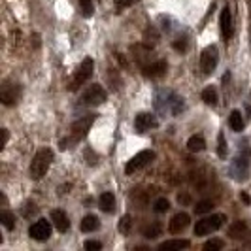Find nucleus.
I'll use <instances>...</instances> for the list:
<instances>
[{
	"mask_svg": "<svg viewBox=\"0 0 251 251\" xmlns=\"http://www.w3.org/2000/svg\"><path fill=\"white\" fill-rule=\"evenodd\" d=\"M130 225H132V219H130V215H123V217H121V221H119V230H121L123 234H128V230H130Z\"/></svg>",
	"mask_w": 251,
	"mask_h": 251,
	"instance_id": "nucleus-29",
	"label": "nucleus"
},
{
	"mask_svg": "<svg viewBox=\"0 0 251 251\" xmlns=\"http://www.w3.org/2000/svg\"><path fill=\"white\" fill-rule=\"evenodd\" d=\"M157 125H159V121L155 119V115L148 112L138 113L136 119H134V126H136L138 132H146V130H150V128H153V126H157Z\"/></svg>",
	"mask_w": 251,
	"mask_h": 251,
	"instance_id": "nucleus-11",
	"label": "nucleus"
},
{
	"mask_svg": "<svg viewBox=\"0 0 251 251\" xmlns=\"http://www.w3.org/2000/svg\"><path fill=\"white\" fill-rule=\"evenodd\" d=\"M217 155L221 157V159H225L226 157V142H225V134L223 132H219V136H217Z\"/></svg>",
	"mask_w": 251,
	"mask_h": 251,
	"instance_id": "nucleus-28",
	"label": "nucleus"
},
{
	"mask_svg": "<svg viewBox=\"0 0 251 251\" xmlns=\"http://www.w3.org/2000/svg\"><path fill=\"white\" fill-rule=\"evenodd\" d=\"M189 246H191V242L189 240H166L163 242L161 246H159V250L164 251V250H187Z\"/></svg>",
	"mask_w": 251,
	"mask_h": 251,
	"instance_id": "nucleus-19",
	"label": "nucleus"
},
{
	"mask_svg": "<svg viewBox=\"0 0 251 251\" xmlns=\"http://www.w3.org/2000/svg\"><path fill=\"white\" fill-rule=\"evenodd\" d=\"M79 6H81V13H83L85 17H91V15L95 13V4H93V0H79Z\"/></svg>",
	"mask_w": 251,
	"mask_h": 251,
	"instance_id": "nucleus-27",
	"label": "nucleus"
},
{
	"mask_svg": "<svg viewBox=\"0 0 251 251\" xmlns=\"http://www.w3.org/2000/svg\"><path fill=\"white\" fill-rule=\"evenodd\" d=\"M51 230H53V228H51L50 221L40 219V221H36L34 225H30V228H28V236L38 240V242H44V240H48L51 236Z\"/></svg>",
	"mask_w": 251,
	"mask_h": 251,
	"instance_id": "nucleus-8",
	"label": "nucleus"
},
{
	"mask_svg": "<svg viewBox=\"0 0 251 251\" xmlns=\"http://www.w3.org/2000/svg\"><path fill=\"white\" fill-rule=\"evenodd\" d=\"M51 161H53V151L51 150H40L34 155L32 163H30V177L32 179H42V177L48 174L51 166Z\"/></svg>",
	"mask_w": 251,
	"mask_h": 251,
	"instance_id": "nucleus-1",
	"label": "nucleus"
},
{
	"mask_svg": "<svg viewBox=\"0 0 251 251\" xmlns=\"http://www.w3.org/2000/svg\"><path fill=\"white\" fill-rule=\"evenodd\" d=\"M223 223H225V215L204 217V219H201V221H197V225H195V234H197V236L212 234V232H215V230H219Z\"/></svg>",
	"mask_w": 251,
	"mask_h": 251,
	"instance_id": "nucleus-2",
	"label": "nucleus"
},
{
	"mask_svg": "<svg viewBox=\"0 0 251 251\" xmlns=\"http://www.w3.org/2000/svg\"><path fill=\"white\" fill-rule=\"evenodd\" d=\"M132 201L136 202V206H138V208H144V206H146V204H148V193H144V191H134V193H132Z\"/></svg>",
	"mask_w": 251,
	"mask_h": 251,
	"instance_id": "nucleus-26",
	"label": "nucleus"
},
{
	"mask_svg": "<svg viewBox=\"0 0 251 251\" xmlns=\"http://www.w3.org/2000/svg\"><path fill=\"white\" fill-rule=\"evenodd\" d=\"M155 159V153L150 150H144V151H140V153H136L128 163H126L125 166V172L126 174H134L136 170H140V168H144L146 164H150L151 161Z\"/></svg>",
	"mask_w": 251,
	"mask_h": 251,
	"instance_id": "nucleus-5",
	"label": "nucleus"
},
{
	"mask_svg": "<svg viewBox=\"0 0 251 251\" xmlns=\"http://www.w3.org/2000/svg\"><path fill=\"white\" fill-rule=\"evenodd\" d=\"M161 230H163V226L159 225V223H151V225H148L144 228V236L153 240L157 238V236H161Z\"/></svg>",
	"mask_w": 251,
	"mask_h": 251,
	"instance_id": "nucleus-24",
	"label": "nucleus"
},
{
	"mask_svg": "<svg viewBox=\"0 0 251 251\" xmlns=\"http://www.w3.org/2000/svg\"><path fill=\"white\" fill-rule=\"evenodd\" d=\"M81 100L85 102L87 106H100L102 102H106V91H104L102 85H99V83H93V85L83 93Z\"/></svg>",
	"mask_w": 251,
	"mask_h": 251,
	"instance_id": "nucleus-6",
	"label": "nucleus"
},
{
	"mask_svg": "<svg viewBox=\"0 0 251 251\" xmlns=\"http://www.w3.org/2000/svg\"><path fill=\"white\" fill-rule=\"evenodd\" d=\"M95 123V115H87L83 119H77L74 125H72V140H81L87 136V132L91 130V125Z\"/></svg>",
	"mask_w": 251,
	"mask_h": 251,
	"instance_id": "nucleus-9",
	"label": "nucleus"
},
{
	"mask_svg": "<svg viewBox=\"0 0 251 251\" xmlns=\"http://www.w3.org/2000/svg\"><path fill=\"white\" fill-rule=\"evenodd\" d=\"M248 161L242 157H236L234 159V163H232V166H230V174H232V177L236 179V181H244L246 177H248Z\"/></svg>",
	"mask_w": 251,
	"mask_h": 251,
	"instance_id": "nucleus-14",
	"label": "nucleus"
},
{
	"mask_svg": "<svg viewBox=\"0 0 251 251\" xmlns=\"http://www.w3.org/2000/svg\"><path fill=\"white\" fill-rule=\"evenodd\" d=\"M202 100L208 106H215L217 104V91L214 87H206L202 91Z\"/></svg>",
	"mask_w": 251,
	"mask_h": 251,
	"instance_id": "nucleus-22",
	"label": "nucleus"
},
{
	"mask_svg": "<svg viewBox=\"0 0 251 251\" xmlns=\"http://www.w3.org/2000/svg\"><path fill=\"white\" fill-rule=\"evenodd\" d=\"M240 197H242V201H244V202H248V204H250V197H248V195H246V193H242V195H240Z\"/></svg>",
	"mask_w": 251,
	"mask_h": 251,
	"instance_id": "nucleus-37",
	"label": "nucleus"
},
{
	"mask_svg": "<svg viewBox=\"0 0 251 251\" xmlns=\"http://www.w3.org/2000/svg\"><path fill=\"white\" fill-rule=\"evenodd\" d=\"M223 242L221 240H210V242H206L204 244V250L206 251H219V250H223Z\"/></svg>",
	"mask_w": 251,
	"mask_h": 251,
	"instance_id": "nucleus-30",
	"label": "nucleus"
},
{
	"mask_svg": "<svg viewBox=\"0 0 251 251\" xmlns=\"http://www.w3.org/2000/svg\"><path fill=\"white\" fill-rule=\"evenodd\" d=\"M246 232H248V225L244 223V221H234L230 228H228V236L234 240H240L246 236Z\"/></svg>",
	"mask_w": 251,
	"mask_h": 251,
	"instance_id": "nucleus-17",
	"label": "nucleus"
},
{
	"mask_svg": "<svg viewBox=\"0 0 251 251\" xmlns=\"http://www.w3.org/2000/svg\"><path fill=\"white\" fill-rule=\"evenodd\" d=\"M187 226H189V215L185 214V212H179V214H176L170 219L168 230H170L172 234H181Z\"/></svg>",
	"mask_w": 251,
	"mask_h": 251,
	"instance_id": "nucleus-13",
	"label": "nucleus"
},
{
	"mask_svg": "<svg viewBox=\"0 0 251 251\" xmlns=\"http://www.w3.org/2000/svg\"><path fill=\"white\" fill-rule=\"evenodd\" d=\"M219 26H221V34L225 40H230L234 34V26H232V13L228 10V6H225L221 10V17H219Z\"/></svg>",
	"mask_w": 251,
	"mask_h": 251,
	"instance_id": "nucleus-10",
	"label": "nucleus"
},
{
	"mask_svg": "<svg viewBox=\"0 0 251 251\" xmlns=\"http://www.w3.org/2000/svg\"><path fill=\"white\" fill-rule=\"evenodd\" d=\"M142 72L146 77H151V79H157V77H163L166 74V63L164 61H155L151 64H144Z\"/></svg>",
	"mask_w": 251,
	"mask_h": 251,
	"instance_id": "nucleus-12",
	"label": "nucleus"
},
{
	"mask_svg": "<svg viewBox=\"0 0 251 251\" xmlns=\"http://www.w3.org/2000/svg\"><path fill=\"white\" fill-rule=\"evenodd\" d=\"M214 210V202L212 201H201L197 206H195V212L197 214H208V212H212Z\"/></svg>",
	"mask_w": 251,
	"mask_h": 251,
	"instance_id": "nucleus-25",
	"label": "nucleus"
},
{
	"mask_svg": "<svg viewBox=\"0 0 251 251\" xmlns=\"http://www.w3.org/2000/svg\"><path fill=\"white\" fill-rule=\"evenodd\" d=\"M136 0H113V4H115V8H119V10H123V8H128V6H132Z\"/></svg>",
	"mask_w": 251,
	"mask_h": 251,
	"instance_id": "nucleus-34",
	"label": "nucleus"
},
{
	"mask_svg": "<svg viewBox=\"0 0 251 251\" xmlns=\"http://www.w3.org/2000/svg\"><path fill=\"white\" fill-rule=\"evenodd\" d=\"M6 144H8V130L4 128L2 130V146H6Z\"/></svg>",
	"mask_w": 251,
	"mask_h": 251,
	"instance_id": "nucleus-36",
	"label": "nucleus"
},
{
	"mask_svg": "<svg viewBox=\"0 0 251 251\" xmlns=\"http://www.w3.org/2000/svg\"><path fill=\"white\" fill-rule=\"evenodd\" d=\"M228 125H230V128H232L234 132H242V130H244V126H246V121H244V117H242V112H238V110L230 112Z\"/></svg>",
	"mask_w": 251,
	"mask_h": 251,
	"instance_id": "nucleus-16",
	"label": "nucleus"
},
{
	"mask_svg": "<svg viewBox=\"0 0 251 251\" xmlns=\"http://www.w3.org/2000/svg\"><path fill=\"white\" fill-rule=\"evenodd\" d=\"M93 66H95V61L87 57V59H83V63L79 64V68H77V72H75L74 79H72V83H70V89L75 91V89H79L85 81H87L91 74H93Z\"/></svg>",
	"mask_w": 251,
	"mask_h": 251,
	"instance_id": "nucleus-4",
	"label": "nucleus"
},
{
	"mask_svg": "<svg viewBox=\"0 0 251 251\" xmlns=\"http://www.w3.org/2000/svg\"><path fill=\"white\" fill-rule=\"evenodd\" d=\"M51 221H53V225L57 226L59 232H66V230L70 228L68 215L64 214L63 210H53V212H51Z\"/></svg>",
	"mask_w": 251,
	"mask_h": 251,
	"instance_id": "nucleus-15",
	"label": "nucleus"
},
{
	"mask_svg": "<svg viewBox=\"0 0 251 251\" xmlns=\"http://www.w3.org/2000/svg\"><path fill=\"white\" fill-rule=\"evenodd\" d=\"M99 226H100V221H99L97 215H85L83 221H81V230H83V232H93V230H97Z\"/></svg>",
	"mask_w": 251,
	"mask_h": 251,
	"instance_id": "nucleus-20",
	"label": "nucleus"
},
{
	"mask_svg": "<svg viewBox=\"0 0 251 251\" xmlns=\"http://www.w3.org/2000/svg\"><path fill=\"white\" fill-rule=\"evenodd\" d=\"M19 95H21V91H19V85L17 83H12V81H4V85L0 89V100L4 106H12L17 102L19 99Z\"/></svg>",
	"mask_w": 251,
	"mask_h": 251,
	"instance_id": "nucleus-7",
	"label": "nucleus"
},
{
	"mask_svg": "<svg viewBox=\"0 0 251 251\" xmlns=\"http://www.w3.org/2000/svg\"><path fill=\"white\" fill-rule=\"evenodd\" d=\"M219 63V51L215 46H208L201 53V70L204 74H212Z\"/></svg>",
	"mask_w": 251,
	"mask_h": 251,
	"instance_id": "nucleus-3",
	"label": "nucleus"
},
{
	"mask_svg": "<svg viewBox=\"0 0 251 251\" xmlns=\"http://www.w3.org/2000/svg\"><path fill=\"white\" fill-rule=\"evenodd\" d=\"M174 50L185 51L187 50V42H185V40H181V42H174Z\"/></svg>",
	"mask_w": 251,
	"mask_h": 251,
	"instance_id": "nucleus-35",
	"label": "nucleus"
},
{
	"mask_svg": "<svg viewBox=\"0 0 251 251\" xmlns=\"http://www.w3.org/2000/svg\"><path fill=\"white\" fill-rule=\"evenodd\" d=\"M99 206H100L102 212L112 214L113 210H115V199H113L112 193H102L100 199H99Z\"/></svg>",
	"mask_w": 251,
	"mask_h": 251,
	"instance_id": "nucleus-18",
	"label": "nucleus"
},
{
	"mask_svg": "<svg viewBox=\"0 0 251 251\" xmlns=\"http://www.w3.org/2000/svg\"><path fill=\"white\" fill-rule=\"evenodd\" d=\"M187 148H189V151L197 153V151H202L204 148H206V142H204V138H202V136L195 134V136H191V138H189Z\"/></svg>",
	"mask_w": 251,
	"mask_h": 251,
	"instance_id": "nucleus-21",
	"label": "nucleus"
},
{
	"mask_svg": "<svg viewBox=\"0 0 251 251\" xmlns=\"http://www.w3.org/2000/svg\"><path fill=\"white\" fill-rule=\"evenodd\" d=\"M0 221H2V225L6 226V230H13V226H15V217H13L12 212H8V210L0 212Z\"/></svg>",
	"mask_w": 251,
	"mask_h": 251,
	"instance_id": "nucleus-23",
	"label": "nucleus"
},
{
	"mask_svg": "<svg viewBox=\"0 0 251 251\" xmlns=\"http://www.w3.org/2000/svg\"><path fill=\"white\" fill-rule=\"evenodd\" d=\"M85 250H89V251H100L102 250V244H100V242H95V240H87V242H85Z\"/></svg>",
	"mask_w": 251,
	"mask_h": 251,
	"instance_id": "nucleus-33",
	"label": "nucleus"
},
{
	"mask_svg": "<svg viewBox=\"0 0 251 251\" xmlns=\"http://www.w3.org/2000/svg\"><path fill=\"white\" fill-rule=\"evenodd\" d=\"M36 212H38V208L34 206V202H26L25 208H23V215L28 217V215H34Z\"/></svg>",
	"mask_w": 251,
	"mask_h": 251,
	"instance_id": "nucleus-32",
	"label": "nucleus"
},
{
	"mask_svg": "<svg viewBox=\"0 0 251 251\" xmlns=\"http://www.w3.org/2000/svg\"><path fill=\"white\" fill-rule=\"evenodd\" d=\"M177 201H179V202H189V197H181V195H179V197H177Z\"/></svg>",
	"mask_w": 251,
	"mask_h": 251,
	"instance_id": "nucleus-38",
	"label": "nucleus"
},
{
	"mask_svg": "<svg viewBox=\"0 0 251 251\" xmlns=\"http://www.w3.org/2000/svg\"><path fill=\"white\" fill-rule=\"evenodd\" d=\"M168 208H170V202L166 201V199H159V201L155 202V206H153V210H155L157 214H164Z\"/></svg>",
	"mask_w": 251,
	"mask_h": 251,
	"instance_id": "nucleus-31",
	"label": "nucleus"
}]
</instances>
